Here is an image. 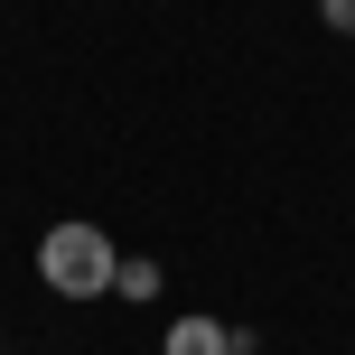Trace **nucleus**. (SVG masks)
Here are the masks:
<instances>
[{"label": "nucleus", "instance_id": "1", "mask_svg": "<svg viewBox=\"0 0 355 355\" xmlns=\"http://www.w3.org/2000/svg\"><path fill=\"white\" fill-rule=\"evenodd\" d=\"M37 281H47L56 300H103V290L122 281V252H112L103 225H47V243H37Z\"/></svg>", "mask_w": 355, "mask_h": 355}, {"label": "nucleus", "instance_id": "2", "mask_svg": "<svg viewBox=\"0 0 355 355\" xmlns=\"http://www.w3.org/2000/svg\"><path fill=\"white\" fill-rule=\"evenodd\" d=\"M159 355H234V327L225 318H168Z\"/></svg>", "mask_w": 355, "mask_h": 355}, {"label": "nucleus", "instance_id": "3", "mask_svg": "<svg viewBox=\"0 0 355 355\" xmlns=\"http://www.w3.org/2000/svg\"><path fill=\"white\" fill-rule=\"evenodd\" d=\"M112 290H122V300H159V262H122Z\"/></svg>", "mask_w": 355, "mask_h": 355}, {"label": "nucleus", "instance_id": "4", "mask_svg": "<svg viewBox=\"0 0 355 355\" xmlns=\"http://www.w3.org/2000/svg\"><path fill=\"white\" fill-rule=\"evenodd\" d=\"M318 19H327L337 37H355V0H318Z\"/></svg>", "mask_w": 355, "mask_h": 355}, {"label": "nucleus", "instance_id": "5", "mask_svg": "<svg viewBox=\"0 0 355 355\" xmlns=\"http://www.w3.org/2000/svg\"><path fill=\"white\" fill-rule=\"evenodd\" d=\"M252 355H262V346H252Z\"/></svg>", "mask_w": 355, "mask_h": 355}]
</instances>
